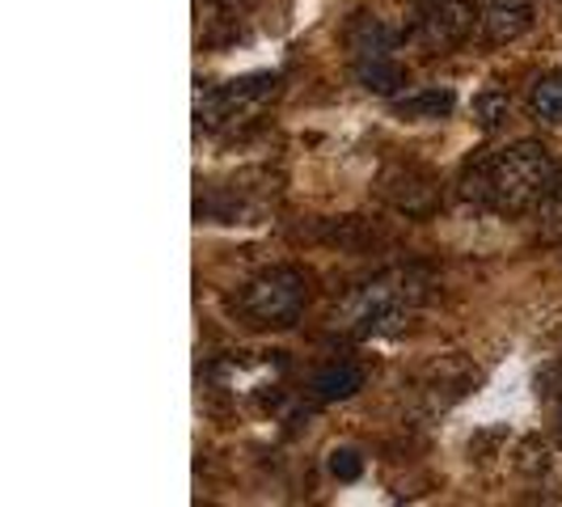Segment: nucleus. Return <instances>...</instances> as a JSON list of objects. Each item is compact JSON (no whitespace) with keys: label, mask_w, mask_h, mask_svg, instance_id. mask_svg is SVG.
<instances>
[{"label":"nucleus","mask_w":562,"mask_h":507,"mask_svg":"<svg viewBox=\"0 0 562 507\" xmlns=\"http://www.w3.org/2000/svg\"><path fill=\"white\" fill-rule=\"evenodd\" d=\"M474 26H482V13L474 0H419L415 4V43L427 56H445L461 47Z\"/></svg>","instance_id":"6"},{"label":"nucleus","mask_w":562,"mask_h":507,"mask_svg":"<svg viewBox=\"0 0 562 507\" xmlns=\"http://www.w3.org/2000/svg\"><path fill=\"white\" fill-rule=\"evenodd\" d=\"M356 390H364V368L347 364V360L342 364H326L313 376V397H322V402H342Z\"/></svg>","instance_id":"9"},{"label":"nucleus","mask_w":562,"mask_h":507,"mask_svg":"<svg viewBox=\"0 0 562 507\" xmlns=\"http://www.w3.org/2000/svg\"><path fill=\"white\" fill-rule=\"evenodd\" d=\"M423 296H427V280L419 271H385L376 280L360 283L342 305L335 309V326H342L356 338L397 335L415 313H419Z\"/></svg>","instance_id":"2"},{"label":"nucleus","mask_w":562,"mask_h":507,"mask_svg":"<svg viewBox=\"0 0 562 507\" xmlns=\"http://www.w3.org/2000/svg\"><path fill=\"white\" fill-rule=\"evenodd\" d=\"M537 212V237L541 241H562V173L554 178V187L541 195Z\"/></svg>","instance_id":"12"},{"label":"nucleus","mask_w":562,"mask_h":507,"mask_svg":"<svg viewBox=\"0 0 562 507\" xmlns=\"http://www.w3.org/2000/svg\"><path fill=\"white\" fill-rule=\"evenodd\" d=\"M276 93H280V77H271V72L203 89L199 93V123L212 132H233V127H241L267 111V102H276Z\"/></svg>","instance_id":"5"},{"label":"nucleus","mask_w":562,"mask_h":507,"mask_svg":"<svg viewBox=\"0 0 562 507\" xmlns=\"http://www.w3.org/2000/svg\"><path fill=\"white\" fill-rule=\"evenodd\" d=\"M330 470H335L338 478H356V474H360V457L351 449L335 452V457H330Z\"/></svg>","instance_id":"14"},{"label":"nucleus","mask_w":562,"mask_h":507,"mask_svg":"<svg viewBox=\"0 0 562 507\" xmlns=\"http://www.w3.org/2000/svg\"><path fill=\"white\" fill-rule=\"evenodd\" d=\"M529 106L541 123H550V127H562V68L554 72H546V77H537L533 89H529Z\"/></svg>","instance_id":"10"},{"label":"nucleus","mask_w":562,"mask_h":507,"mask_svg":"<svg viewBox=\"0 0 562 507\" xmlns=\"http://www.w3.org/2000/svg\"><path fill=\"white\" fill-rule=\"evenodd\" d=\"M474 119H479L482 132H499L507 119H512V102H507V93L499 89H486L474 98Z\"/></svg>","instance_id":"13"},{"label":"nucleus","mask_w":562,"mask_h":507,"mask_svg":"<svg viewBox=\"0 0 562 507\" xmlns=\"http://www.w3.org/2000/svg\"><path fill=\"white\" fill-rule=\"evenodd\" d=\"M347 47H351V64H356V77L364 89L381 93V98H394L397 89L406 84V68L397 64V34L376 18H356L347 30Z\"/></svg>","instance_id":"4"},{"label":"nucleus","mask_w":562,"mask_h":507,"mask_svg":"<svg viewBox=\"0 0 562 507\" xmlns=\"http://www.w3.org/2000/svg\"><path fill=\"white\" fill-rule=\"evenodd\" d=\"M452 106H457V98H452L449 89H423V93H406V98L394 102V111L402 119H440Z\"/></svg>","instance_id":"11"},{"label":"nucleus","mask_w":562,"mask_h":507,"mask_svg":"<svg viewBox=\"0 0 562 507\" xmlns=\"http://www.w3.org/2000/svg\"><path fill=\"white\" fill-rule=\"evenodd\" d=\"M533 0H486L482 4V38L486 43H516L533 30Z\"/></svg>","instance_id":"8"},{"label":"nucleus","mask_w":562,"mask_h":507,"mask_svg":"<svg viewBox=\"0 0 562 507\" xmlns=\"http://www.w3.org/2000/svg\"><path fill=\"white\" fill-rule=\"evenodd\" d=\"M310 301V275L301 267H267L237 292V317L250 330H288L301 322Z\"/></svg>","instance_id":"3"},{"label":"nucleus","mask_w":562,"mask_h":507,"mask_svg":"<svg viewBox=\"0 0 562 507\" xmlns=\"http://www.w3.org/2000/svg\"><path fill=\"white\" fill-rule=\"evenodd\" d=\"M381 199L406 216H427L436 207V178L419 166H390L381 173Z\"/></svg>","instance_id":"7"},{"label":"nucleus","mask_w":562,"mask_h":507,"mask_svg":"<svg viewBox=\"0 0 562 507\" xmlns=\"http://www.w3.org/2000/svg\"><path fill=\"white\" fill-rule=\"evenodd\" d=\"M559 166L550 157L546 144L533 140H516L491 153L465 182V195L479 199L482 207L499 212V216H520V212H533L541 195L554 187Z\"/></svg>","instance_id":"1"}]
</instances>
